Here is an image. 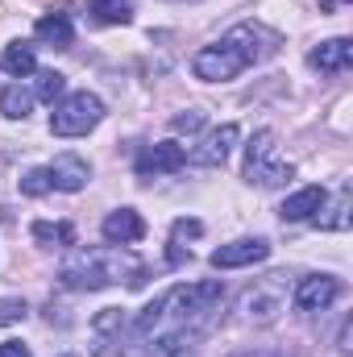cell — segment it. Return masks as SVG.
<instances>
[{
    "label": "cell",
    "instance_id": "obj_2",
    "mask_svg": "<svg viewBox=\"0 0 353 357\" xmlns=\"http://www.w3.org/2000/svg\"><path fill=\"white\" fill-rule=\"evenodd\" d=\"M59 282L67 291H100V287H142L146 282V266L117 245H96V250H71L59 266Z\"/></svg>",
    "mask_w": 353,
    "mask_h": 357
},
{
    "label": "cell",
    "instance_id": "obj_27",
    "mask_svg": "<svg viewBox=\"0 0 353 357\" xmlns=\"http://www.w3.org/2000/svg\"><path fill=\"white\" fill-rule=\"evenodd\" d=\"M200 233H204L200 220H175V241H183V237H200Z\"/></svg>",
    "mask_w": 353,
    "mask_h": 357
},
{
    "label": "cell",
    "instance_id": "obj_19",
    "mask_svg": "<svg viewBox=\"0 0 353 357\" xmlns=\"http://www.w3.org/2000/svg\"><path fill=\"white\" fill-rule=\"evenodd\" d=\"M320 229H350V183H341V191L333 195V204L324 199V208L312 216Z\"/></svg>",
    "mask_w": 353,
    "mask_h": 357
},
{
    "label": "cell",
    "instance_id": "obj_14",
    "mask_svg": "<svg viewBox=\"0 0 353 357\" xmlns=\"http://www.w3.org/2000/svg\"><path fill=\"white\" fill-rule=\"evenodd\" d=\"M324 199H329V191L312 183V187H299L295 195H287L278 212H283V220H312V216L324 208Z\"/></svg>",
    "mask_w": 353,
    "mask_h": 357
},
{
    "label": "cell",
    "instance_id": "obj_16",
    "mask_svg": "<svg viewBox=\"0 0 353 357\" xmlns=\"http://www.w3.org/2000/svg\"><path fill=\"white\" fill-rule=\"evenodd\" d=\"M33 33H38V42H46V46H71V42H75V21H71V13H46V17L33 25Z\"/></svg>",
    "mask_w": 353,
    "mask_h": 357
},
{
    "label": "cell",
    "instance_id": "obj_29",
    "mask_svg": "<svg viewBox=\"0 0 353 357\" xmlns=\"http://www.w3.org/2000/svg\"><path fill=\"white\" fill-rule=\"evenodd\" d=\"M233 357H283V354H266V349H246V354H233Z\"/></svg>",
    "mask_w": 353,
    "mask_h": 357
},
{
    "label": "cell",
    "instance_id": "obj_18",
    "mask_svg": "<svg viewBox=\"0 0 353 357\" xmlns=\"http://www.w3.org/2000/svg\"><path fill=\"white\" fill-rule=\"evenodd\" d=\"M29 233H33V241L46 245V250H67V245H75V225H67V220H59V225H50V220H33Z\"/></svg>",
    "mask_w": 353,
    "mask_h": 357
},
{
    "label": "cell",
    "instance_id": "obj_26",
    "mask_svg": "<svg viewBox=\"0 0 353 357\" xmlns=\"http://www.w3.org/2000/svg\"><path fill=\"white\" fill-rule=\"evenodd\" d=\"M171 125H175L179 133H195V129L204 125V112H195V108H191V112H183V116H175Z\"/></svg>",
    "mask_w": 353,
    "mask_h": 357
},
{
    "label": "cell",
    "instance_id": "obj_5",
    "mask_svg": "<svg viewBox=\"0 0 353 357\" xmlns=\"http://www.w3.org/2000/svg\"><path fill=\"white\" fill-rule=\"evenodd\" d=\"M100 121H104V100L96 91H71L50 112V133L54 137H88Z\"/></svg>",
    "mask_w": 353,
    "mask_h": 357
},
{
    "label": "cell",
    "instance_id": "obj_9",
    "mask_svg": "<svg viewBox=\"0 0 353 357\" xmlns=\"http://www.w3.org/2000/svg\"><path fill=\"white\" fill-rule=\"evenodd\" d=\"M341 278H333V274H308V278H299V287H295V307L299 312H329L337 299H341Z\"/></svg>",
    "mask_w": 353,
    "mask_h": 357
},
{
    "label": "cell",
    "instance_id": "obj_10",
    "mask_svg": "<svg viewBox=\"0 0 353 357\" xmlns=\"http://www.w3.org/2000/svg\"><path fill=\"white\" fill-rule=\"evenodd\" d=\"M270 258V241L262 237H241V241H229L220 250H212V266L216 270H241V266H258Z\"/></svg>",
    "mask_w": 353,
    "mask_h": 357
},
{
    "label": "cell",
    "instance_id": "obj_15",
    "mask_svg": "<svg viewBox=\"0 0 353 357\" xmlns=\"http://www.w3.org/2000/svg\"><path fill=\"white\" fill-rule=\"evenodd\" d=\"M353 59V46L350 38H333V42H320L312 54H308V63L316 67V71H324V75H337V71H345Z\"/></svg>",
    "mask_w": 353,
    "mask_h": 357
},
{
    "label": "cell",
    "instance_id": "obj_3",
    "mask_svg": "<svg viewBox=\"0 0 353 357\" xmlns=\"http://www.w3.org/2000/svg\"><path fill=\"white\" fill-rule=\"evenodd\" d=\"M241 175H246V183H254V187H287L295 178V167L278 154L274 129H258L250 137V146H246V171Z\"/></svg>",
    "mask_w": 353,
    "mask_h": 357
},
{
    "label": "cell",
    "instance_id": "obj_25",
    "mask_svg": "<svg viewBox=\"0 0 353 357\" xmlns=\"http://www.w3.org/2000/svg\"><path fill=\"white\" fill-rule=\"evenodd\" d=\"M25 299H0V324H17V320H25Z\"/></svg>",
    "mask_w": 353,
    "mask_h": 357
},
{
    "label": "cell",
    "instance_id": "obj_13",
    "mask_svg": "<svg viewBox=\"0 0 353 357\" xmlns=\"http://www.w3.org/2000/svg\"><path fill=\"white\" fill-rule=\"evenodd\" d=\"M46 171H50V187L54 191H84L88 178H91V167L80 154H59Z\"/></svg>",
    "mask_w": 353,
    "mask_h": 357
},
{
    "label": "cell",
    "instance_id": "obj_23",
    "mask_svg": "<svg viewBox=\"0 0 353 357\" xmlns=\"http://www.w3.org/2000/svg\"><path fill=\"white\" fill-rule=\"evenodd\" d=\"M67 91V75H59V71H38V100H46V104H54L59 96Z\"/></svg>",
    "mask_w": 353,
    "mask_h": 357
},
{
    "label": "cell",
    "instance_id": "obj_12",
    "mask_svg": "<svg viewBox=\"0 0 353 357\" xmlns=\"http://www.w3.org/2000/svg\"><path fill=\"white\" fill-rule=\"evenodd\" d=\"M179 167H187V150L179 146V142H158V146H150L142 158H137V175H171Z\"/></svg>",
    "mask_w": 353,
    "mask_h": 357
},
{
    "label": "cell",
    "instance_id": "obj_8",
    "mask_svg": "<svg viewBox=\"0 0 353 357\" xmlns=\"http://www.w3.org/2000/svg\"><path fill=\"white\" fill-rule=\"evenodd\" d=\"M237 142H241V129H237V125H220V129L204 133V137L191 146L187 162H191V167H204V171H216V167L229 162V154H233Z\"/></svg>",
    "mask_w": 353,
    "mask_h": 357
},
{
    "label": "cell",
    "instance_id": "obj_1",
    "mask_svg": "<svg viewBox=\"0 0 353 357\" xmlns=\"http://www.w3.org/2000/svg\"><path fill=\"white\" fill-rule=\"evenodd\" d=\"M220 307H225L220 278L179 282L133 320V337L146 345V357H187V349H195V341H204L208 328L220 320Z\"/></svg>",
    "mask_w": 353,
    "mask_h": 357
},
{
    "label": "cell",
    "instance_id": "obj_22",
    "mask_svg": "<svg viewBox=\"0 0 353 357\" xmlns=\"http://www.w3.org/2000/svg\"><path fill=\"white\" fill-rule=\"evenodd\" d=\"M91 13H96V21H104V25H125V21L133 17V4H129V0H91Z\"/></svg>",
    "mask_w": 353,
    "mask_h": 357
},
{
    "label": "cell",
    "instance_id": "obj_11",
    "mask_svg": "<svg viewBox=\"0 0 353 357\" xmlns=\"http://www.w3.org/2000/svg\"><path fill=\"white\" fill-rule=\"evenodd\" d=\"M100 233H104V241H108V245H133V241H142V237H146V220H142L133 208H117V212H108V216H104Z\"/></svg>",
    "mask_w": 353,
    "mask_h": 357
},
{
    "label": "cell",
    "instance_id": "obj_28",
    "mask_svg": "<svg viewBox=\"0 0 353 357\" xmlns=\"http://www.w3.org/2000/svg\"><path fill=\"white\" fill-rule=\"evenodd\" d=\"M0 357H29V345H21V341H4V345H0Z\"/></svg>",
    "mask_w": 353,
    "mask_h": 357
},
{
    "label": "cell",
    "instance_id": "obj_4",
    "mask_svg": "<svg viewBox=\"0 0 353 357\" xmlns=\"http://www.w3.org/2000/svg\"><path fill=\"white\" fill-rule=\"evenodd\" d=\"M287 299H291V282L287 274H262L254 278L241 299H237V312L246 324H274L283 312H287Z\"/></svg>",
    "mask_w": 353,
    "mask_h": 357
},
{
    "label": "cell",
    "instance_id": "obj_20",
    "mask_svg": "<svg viewBox=\"0 0 353 357\" xmlns=\"http://www.w3.org/2000/svg\"><path fill=\"white\" fill-rule=\"evenodd\" d=\"M29 108H33V91H29V88L8 84V88L0 91V112H4L8 121H25V116H29Z\"/></svg>",
    "mask_w": 353,
    "mask_h": 357
},
{
    "label": "cell",
    "instance_id": "obj_17",
    "mask_svg": "<svg viewBox=\"0 0 353 357\" xmlns=\"http://www.w3.org/2000/svg\"><path fill=\"white\" fill-rule=\"evenodd\" d=\"M0 67H4V75L25 79V75H33V71H38V54H33V46H29V42H8V46H4V54H0Z\"/></svg>",
    "mask_w": 353,
    "mask_h": 357
},
{
    "label": "cell",
    "instance_id": "obj_7",
    "mask_svg": "<svg viewBox=\"0 0 353 357\" xmlns=\"http://www.w3.org/2000/svg\"><path fill=\"white\" fill-rule=\"evenodd\" d=\"M191 71H195V79L225 84V79H237V75L246 71V63H241V54H237L233 46L216 42V46H204V50H195V59H191Z\"/></svg>",
    "mask_w": 353,
    "mask_h": 357
},
{
    "label": "cell",
    "instance_id": "obj_24",
    "mask_svg": "<svg viewBox=\"0 0 353 357\" xmlns=\"http://www.w3.org/2000/svg\"><path fill=\"white\" fill-rule=\"evenodd\" d=\"M46 191H54L46 167H38V171H25V175H21V195H33V199H38V195H46Z\"/></svg>",
    "mask_w": 353,
    "mask_h": 357
},
{
    "label": "cell",
    "instance_id": "obj_6",
    "mask_svg": "<svg viewBox=\"0 0 353 357\" xmlns=\"http://www.w3.org/2000/svg\"><path fill=\"white\" fill-rule=\"evenodd\" d=\"M220 42H225V46H233V50L241 54V63H246V67L262 63V59H270V54L278 50V33H274V29H266V25H258V21H241V25H233Z\"/></svg>",
    "mask_w": 353,
    "mask_h": 357
},
{
    "label": "cell",
    "instance_id": "obj_21",
    "mask_svg": "<svg viewBox=\"0 0 353 357\" xmlns=\"http://www.w3.org/2000/svg\"><path fill=\"white\" fill-rule=\"evenodd\" d=\"M91 333H96V341H100V345L121 341V333H125V312H121V307H104V312L91 320Z\"/></svg>",
    "mask_w": 353,
    "mask_h": 357
}]
</instances>
